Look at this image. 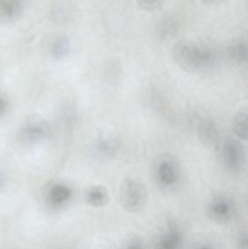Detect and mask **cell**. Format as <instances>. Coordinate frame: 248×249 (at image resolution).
I'll list each match as a JSON object with an SVG mask.
<instances>
[{
  "instance_id": "obj_16",
  "label": "cell",
  "mask_w": 248,
  "mask_h": 249,
  "mask_svg": "<svg viewBox=\"0 0 248 249\" xmlns=\"http://www.w3.org/2000/svg\"><path fill=\"white\" fill-rule=\"evenodd\" d=\"M233 131L234 134L243 140H247L248 138V114L247 109L239 111L232 123Z\"/></svg>"
},
{
  "instance_id": "obj_15",
  "label": "cell",
  "mask_w": 248,
  "mask_h": 249,
  "mask_svg": "<svg viewBox=\"0 0 248 249\" xmlns=\"http://www.w3.org/2000/svg\"><path fill=\"white\" fill-rule=\"evenodd\" d=\"M248 46L242 42H234L227 49V56L231 63L243 64L248 60Z\"/></svg>"
},
{
  "instance_id": "obj_9",
  "label": "cell",
  "mask_w": 248,
  "mask_h": 249,
  "mask_svg": "<svg viewBox=\"0 0 248 249\" xmlns=\"http://www.w3.org/2000/svg\"><path fill=\"white\" fill-rule=\"evenodd\" d=\"M26 0H0V23L16 21L23 14Z\"/></svg>"
},
{
  "instance_id": "obj_1",
  "label": "cell",
  "mask_w": 248,
  "mask_h": 249,
  "mask_svg": "<svg viewBox=\"0 0 248 249\" xmlns=\"http://www.w3.org/2000/svg\"><path fill=\"white\" fill-rule=\"evenodd\" d=\"M173 56L176 64L189 72L208 70L215 61V54L210 48L186 41H182L175 45Z\"/></svg>"
},
{
  "instance_id": "obj_22",
  "label": "cell",
  "mask_w": 248,
  "mask_h": 249,
  "mask_svg": "<svg viewBox=\"0 0 248 249\" xmlns=\"http://www.w3.org/2000/svg\"><path fill=\"white\" fill-rule=\"evenodd\" d=\"M193 249H218L216 248L215 245L213 243L210 242V241H200L196 244L195 248Z\"/></svg>"
},
{
  "instance_id": "obj_13",
  "label": "cell",
  "mask_w": 248,
  "mask_h": 249,
  "mask_svg": "<svg viewBox=\"0 0 248 249\" xmlns=\"http://www.w3.org/2000/svg\"><path fill=\"white\" fill-rule=\"evenodd\" d=\"M85 199L92 207L102 208L109 202V193L102 186H93L86 192Z\"/></svg>"
},
{
  "instance_id": "obj_2",
  "label": "cell",
  "mask_w": 248,
  "mask_h": 249,
  "mask_svg": "<svg viewBox=\"0 0 248 249\" xmlns=\"http://www.w3.org/2000/svg\"><path fill=\"white\" fill-rule=\"evenodd\" d=\"M121 204L126 212L137 213L144 210L148 200V192L139 178L128 177L122 181L119 191Z\"/></svg>"
},
{
  "instance_id": "obj_11",
  "label": "cell",
  "mask_w": 248,
  "mask_h": 249,
  "mask_svg": "<svg viewBox=\"0 0 248 249\" xmlns=\"http://www.w3.org/2000/svg\"><path fill=\"white\" fill-rule=\"evenodd\" d=\"M72 197V190L64 184H54L48 192L49 203L54 207H61L66 204Z\"/></svg>"
},
{
  "instance_id": "obj_14",
  "label": "cell",
  "mask_w": 248,
  "mask_h": 249,
  "mask_svg": "<svg viewBox=\"0 0 248 249\" xmlns=\"http://www.w3.org/2000/svg\"><path fill=\"white\" fill-rule=\"evenodd\" d=\"M72 16V7L68 0H56L52 5L50 16L56 23H66Z\"/></svg>"
},
{
  "instance_id": "obj_10",
  "label": "cell",
  "mask_w": 248,
  "mask_h": 249,
  "mask_svg": "<svg viewBox=\"0 0 248 249\" xmlns=\"http://www.w3.org/2000/svg\"><path fill=\"white\" fill-rule=\"evenodd\" d=\"M48 51L52 58L56 59L65 58L71 51L69 39L64 35H53L48 39Z\"/></svg>"
},
{
  "instance_id": "obj_6",
  "label": "cell",
  "mask_w": 248,
  "mask_h": 249,
  "mask_svg": "<svg viewBox=\"0 0 248 249\" xmlns=\"http://www.w3.org/2000/svg\"><path fill=\"white\" fill-rule=\"evenodd\" d=\"M198 134L201 143L206 148L217 149L220 147V131L214 120L209 118H202L198 126Z\"/></svg>"
},
{
  "instance_id": "obj_25",
  "label": "cell",
  "mask_w": 248,
  "mask_h": 249,
  "mask_svg": "<svg viewBox=\"0 0 248 249\" xmlns=\"http://www.w3.org/2000/svg\"><path fill=\"white\" fill-rule=\"evenodd\" d=\"M202 1H205L208 3H218L221 1H224V0H202Z\"/></svg>"
},
{
  "instance_id": "obj_23",
  "label": "cell",
  "mask_w": 248,
  "mask_h": 249,
  "mask_svg": "<svg viewBox=\"0 0 248 249\" xmlns=\"http://www.w3.org/2000/svg\"><path fill=\"white\" fill-rule=\"evenodd\" d=\"M8 107V102L5 96L0 93V118L5 113Z\"/></svg>"
},
{
  "instance_id": "obj_4",
  "label": "cell",
  "mask_w": 248,
  "mask_h": 249,
  "mask_svg": "<svg viewBox=\"0 0 248 249\" xmlns=\"http://www.w3.org/2000/svg\"><path fill=\"white\" fill-rule=\"evenodd\" d=\"M221 158L226 168L231 172L241 171L246 163V150L241 142L228 137L221 144Z\"/></svg>"
},
{
  "instance_id": "obj_8",
  "label": "cell",
  "mask_w": 248,
  "mask_h": 249,
  "mask_svg": "<svg viewBox=\"0 0 248 249\" xmlns=\"http://www.w3.org/2000/svg\"><path fill=\"white\" fill-rule=\"evenodd\" d=\"M51 135L49 124L43 121H32L25 124L20 130V136L25 143H33L48 139Z\"/></svg>"
},
{
  "instance_id": "obj_7",
  "label": "cell",
  "mask_w": 248,
  "mask_h": 249,
  "mask_svg": "<svg viewBox=\"0 0 248 249\" xmlns=\"http://www.w3.org/2000/svg\"><path fill=\"white\" fill-rule=\"evenodd\" d=\"M182 241L180 228L176 224L170 223L156 237L152 249H181Z\"/></svg>"
},
{
  "instance_id": "obj_3",
  "label": "cell",
  "mask_w": 248,
  "mask_h": 249,
  "mask_svg": "<svg viewBox=\"0 0 248 249\" xmlns=\"http://www.w3.org/2000/svg\"><path fill=\"white\" fill-rule=\"evenodd\" d=\"M153 171L157 185L165 190L176 188L182 177L179 162L170 155H162L157 159Z\"/></svg>"
},
{
  "instance_id": "obj_19",
  "label": "cell",
  "mask_w": 248,
  "mask_h": 249,
  "mask_svg": "<svg viewBox=\"0 0 248 249\" xmlns=\"http://www.w3.org/2000/svg\"><path fill=\"white\" fill-rule=\"evenodd\" d=\"M123 249H149L147 244L141 238H134L128 240Z\"/></svg>"
},
{
  "instance_id": "obj_17",
  "label": "cell",
  "mask_w": 248,
  "mask_h": 249,
  "mask_svg": "<svg viewBox=\"0 0 248 249\" xmlns=\"http://www.w3.org/2000/svg\"><path fill=\"white\" fill-rule=\"evenodd\" d=\"M177 25L173 20H167L161 27V36L163 37H170L177 32Z\"/></svg>"
},
{
  "instance_id": "obj_21",
  "label": "cell",
  "mask_w": 248,
  "mask_h": 249,
  "mask_svg": "<svg viewBox=\"0 0 248 249\" xmlns=\"http://www.w3.org/2000/svg\"><path fill=\"white\" fill-rule=\"evenodd\" d=\"M237 249H248V237L247 232H242L237 241Z\"/></svg>"
},
{
  "instance_id": "obj_12",
  "label": "cell",
  "mask_w": 248,
  "mask_h": 249,
  "mask_svg": "<svg viewBox=\"0 0 248 249\" xmlns=\"http://www.w3.org/2000/svg\"><path fill=\"white\" fill-rule=\"evenodd\" d=\"M119 149V141L115 135L107 134L100 137L96 145L97 153L103 158H113Z\"/></svg>"
},
{
  "instance_id": "obj_24",
  "label": "cell",
  "mask_w": 248,
  "mask_h": 249,
  "mask_svg": "<svg viewBox=\"0 0 248 249\" xmlns=\"http://www.w3.org/2000/svg\"><path fill=\"white\" fill-rule=\"evenodd\" d=\"M4 184V177L1 173H0V189L2 188Z\"/></svg>"
},
{
  "instance_id": "obj_18",
  "label": "cell",
  "mask_w": 248,
  "mask_h": 249,
  "mask_svg": "<svg viewBox=\"0 0 248 249\" xmlns=\"http://www.w3.org/2000/svg\"><path fill=\"white\" fill-rule=\"evenodd\" d=\"M120 68L119 65L115 63H112L108 68V77L112 83H116L119 82L121 77Z\"/></svg>"
},
{
  "instance_id": "obj_20",
  "label": "cell",
  "mask_w": 248,
  "mask_h": 249,
  "mask_svg": "<svg viewBox=\"0 0 248 249\" xmlns=\"http://www.w3.org/2000/svg\"><path fill=\"white\" fill-rule=\"evenodd\" d=\"M139 5L146 10H155L161 4L162 0H137Z\"/></svg>"
},
{
  "instance_id": "obj_5",
  "label": "cell",
  "mask_w": 248,
  "mask_h": 249,
  "mask_svg": "<svg viewBox=\"0 0 248 249\" xmlns=\"http://www.w3.org/2000/svg\"><path fill=\"white\" fill-rule=\"evenodd\" d=\"M208 217L214 223L224 225L230 223L235 214V205L230 197L218 196L213 197L207 208Z\"/></svg>"
}]
</instances>
